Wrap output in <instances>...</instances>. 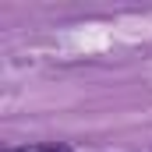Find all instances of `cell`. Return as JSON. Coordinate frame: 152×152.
Returning <instances> with one entry per match:
<instances>
[{
    "label": "cell",
    "instance_id": "cell-1",
    "mask_svg": "<svg viewBox=\"0 0 152 152\" xmlns=\"http://www.w3.org/2000/svg\"><path fill=\"white\" fill-rule=\"evenodd\" d=\"M7 152H71L67 145H21V149H7Z\"/></svg>",
    "mask_w": 152,
    "mask_h": 152
}]
</instances>
